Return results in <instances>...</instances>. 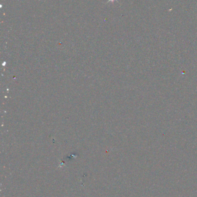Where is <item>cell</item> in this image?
Wrapping results in <instances>:
<instances>
[{"label": "cell", "instance_id": "obj_1", "mask_svg": "<svg viewBox=\"0 0 197 197\" xmlns=\"http://www.w3.org/2000/svg\"><path fill=\"white\" fill-rule=\"evenodd\" d=\"M117 1V0H109V1H112V2H113V1Z\"/></svg>", "mask_w": 197, "mask_h": 197}]
</instances>
